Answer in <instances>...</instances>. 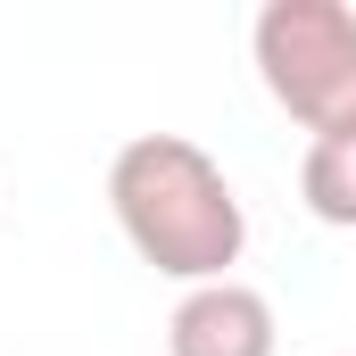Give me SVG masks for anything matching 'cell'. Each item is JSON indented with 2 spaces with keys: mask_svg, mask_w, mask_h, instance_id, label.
Listing matches in <instances>:
<instances>
[{
  "mask_svg": "<svg viewBox=\"0 0 356 356\" xmlns=\"http://www.w3.org/2000/svg\"><path fill=\"white\" fill-rule=\"evenodd\" d=\"M108 216L133 241V257L182 290L232 282L241 249H249L241 191L191 133H133L108 158Z\"/></svg>",
  "mask_w": 356,
  "mask_h": 356,
  "instance_id": "6da1fadb",
  "label": "cell"
},
{
  "mask_svg": "<svg viewBox=\"0 0 356 356\" xmlns=\"http://www.w3.org/2000/svg\"><path fill=\"white\" fill-rule=\"evenodd\" d=\"M249 58L266 99L323 133H356V8L348 0H266L249 25Z\"/></svg>",
  "mask_w": 356,
  "mask_h": 356,
  "instance_id": "7a4b0ae2",
  "label": "cell"
},
{
  "mask_svg": "<svg viewBox=\"0 0 356 356\" xmlns=\"http://www.w3.org/2000/svg\"><path fill=\"white\" fill-rule=\"evenodd\" d=\"M273 348H282L273 298L249 290L241 273H232V282L182 290L175 315H166V356H273Z\"/></svg>",
  "mask_w": 356,
  "mask_h": 356,
  "instance_id": "3957f363",
  "label": "cell"
},
{
  "mask_svg": "<svg viewBox=\"0 0 356 356\" xmlns=\"http://www.w3.org/2000/svg\"><path fill=\"white\" fill-rule=\"evenodd\" d=\"M298 199H307L315 224L356 232V133H323V141H307V158H298Z\"/></svg>",
  "mask_w": 356,
  "mask_h": 356,
  "instance_id": "277c9868",
  "label": "cell"
}]
</instances>
